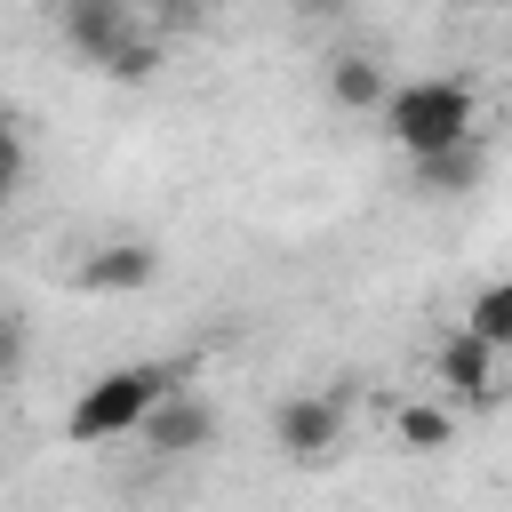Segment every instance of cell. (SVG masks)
I'll list each match as a JSON object with an SVG mask.
<instances>
[{
	"label": "cell",
	"instance_id": "cell-1",
	"mask_svg": "<svg viewBox=\"0 0 512 512\" xmlns=\"http://www.w3.org/2000/svg\"><path fill=\"white\" fill-rule=\"evenodd\" d=\"M176 384H192L184 360H120V368H104V376L80 384V400L64 408V440H72V448L128 440V432L144 424V408H152L160 392H176Z\"/></svg>",
	"mask_w": 512,
	"mask_h": 512
},
{
	"label": "cell",
	"instance_id": "cell-2",
	"mask_svg": "<svg viewBox=\"0 0 512 512\" xmlns=\"http://www.w3.org/2000/svg\"><path fill=\"white\" fill-rule=\"evenodd\" d=\"M376 120H384V136L408 160H424V152H448V144L480 136V96L456 72H424V80H392L384 104H376Z\"/></svg>",
	"mask_w": 512,
	"mask_h": 512
},
{
	"label": "cell",
	"instance_id": "cell-3",
	"mask_svg": "<svg viewBox=\"0 0 512 512\" xmlns=\"http://www.w3.org/2000/svg\"><path fill=\"white\" fill-rule=\"evenodd\" d=\"M272 448L288 464H328L344 448V400L336 392H288L272 408Z\"/></svg>",
	"mask_w": 512,
	"mask_h": 512
},
{
	"label": "cell",
	"instance_id": "cell-4",
	"mask_svg": "<svg viewBox=\"0 0 512 512\" xmlns=\"http://www.w3.org/2000/svg\"><path fill=\"white\" fill-rule=\"evenodd\" d=\"M128 440H144L152 456H200V448L216 440V408H208L192 384H176V392H160V400L144 408V424H136Z\"/></svg>",
	"mask_w": 512,
	"mask_h": 512
},
{
	"label": "cell",
	"instance_id": "cell-5",
	"mask_svg": "<svg viewBox=\"0 0 512 512\" xmlns=\"http://www.w3.org/2000/svg\"><path fill=\"white\" fill-rule=\"evenodd\" d=\"M440 384H448V400H464V408H496V400H504V352L480 344V336H464V328H448V344H440Z\"/></svg>",
	"mask_w": 512,
	"mask_h": 512
},
{
	"label": "cell",
	"instance_id": "cell-6",
	"mask_svg": "<svg viewBox=\"0 0 512 512\" xmlns=\"http://www.w3.org/2000/svg\"><path fill=\"white\" fill-rule=\"evenodd\" d=\"M56 32H64V48H80L88 64H104L112 40L136 32V0H56Z\"/></svg>",
	"mask_w": 512,
	"mask_h": 512
},
{
	"label": "cell",
	"instance_id": "cell-7",
	"mask_svg": "<svg viewBox=\"0 0 512 512\" xmlns=\"http://www.w3.org/2000/svg\"><path fill=\"white\" fill-rule=\"evenodd\" d=\"M152 280H160V256H152L144 240H104V248L80 256V288H88V296H136V288H152Z\"/></svg>",
	"mask_w": 512,
	"mask_h": 512
},
{
	"label": "cell",
	"instance_id": "cell-8",
	"mask_svg": "<svg viewBox=\"0 0 512 512\" xmlns=\"http://www.w3.org/2000/svg\"><path fill=\"white\" fill-rule=\"evenodd\" d=\"M392 440L408 456H440V448H456V408L448 400H400L392 408Z\"/></svg>",
	"mask_w": 512,
	"mask_h": 512
},
{
	"label": "cell",
	"instance_id": "cell-9",
	"mask_svg": "<svg viewBox=\"0 0 512 512\" xmlns=\"http://www.w3.org/2000/svg\"><path fill=\"white\" fill-rule=\"evenodd\" d=\"M480 176H488V152H480V136H464V144H448V152H424L416 160V184L424 192H480Z\"/></svg>",
	"mask_w": 512,
	"mask_h": 512
},
{
	"label": "cell",
	"instance_id": "cell-10",
	"mask_svg": "<svg viewBox=\"0 0 512 512\" xmlns=\"http://www.w3.org/2000/svg\"><path fill=\"white\" fill-rule=\"evenodd\" d=\"M384 88H392V72H384L376 56H360V48L328 64V96H336V112H376Z\"/></svg>",
	"mask_w": 512,
	"mask_h": 512
},
{
	"label": "cell",
	"instance_id": "cell-11",
	"mask_svg": "<svg viewBox=\"0 0 512 512\" xmlns=\"http://www.w3.org/2000/svg\"><path fill=\"white\" fill-rule=\"evenodd\" d=\"M464 336H480V344L512 352V288H504V280H488V288L464 304Z\"/></svg>",
	"mask_w": 512,
	"mask_h": 512
},
{
	"label": "cell",
	"instance_id": "cell-12",
	"mask_svg": "<svg viewBox=\"0 0 512 512\" xmlns=\"http://www.w3.org/2000/svg\"><path fill=\"white\" fill-rule=\"evenodd\" d=\"M104 72H112V80H152V72H160V40H152V32H128V40H112Z\"/></svg>",
	"mask_w": 512,
	"mask_h": 512
},
{
	"label": "cell",
	"instance_id": "cell-13",
	"mask_svg": "<svg viewBox=\"0 0 512 512\" xmlns=\"http://www.w3.org/2000/svg\"><path fill=\"white\" fill-rule=\"evenodd\" d=\"M0 184H8V192L24 184V128H16L8 112H0Z\"/></svg>",
	"mask_w": 512,
	"mask_h": 512
},
{
	"label": "cell",
	"instance_id": "cell-14",
	"mask_svg": "<svg viewBox=\"0 0 512 512\" xmlns=\"http://www.w3.org/2000/svg\"><path fill=\"white\" fill-rule=\"evenodd\" d=\"M16 368H24V320H16V312H0V384H8Z\"/></svg>",
	"mask_w": 512,
	"mask_h": 512
},
{
	"label": "cell",
	"instance_id": "cell-15",
	"mask_svg": "<svg viewBox=\"0 0 512 512\" xmlns=\"http://www.w3.org/2000/svg\"><path fill=\"white\" fill-rule=\"evenodd\" d=\"M296 8H304V16H336L344 0H296Z\"/></svg>",
	"mask_w": 512,
	"mask_h": 512
},
{
	"label": "cell",
	"instance_id": "cell-16",
	"mask_svg": "<svg viewBox=\"0 0 512 512\" xmlns=\"http://www.w3.org/2000/svg\"><path fill=\"white\" fill-rule=\"evenodd\" d=\"M0 216H8V184H0Z\"/></svg>",
	"mask_w": 512,
	"mask_h": 512
},
{
	"label": "cell",
	"instance_id": "cell-17",
	"mask_svg": "<svg viewBox=\"0 0 512 512\" xmlns=\"http://www.w3.org/2000/svg\"><path fill=\"white\" fill-rule=\"evenodd\" d=\"M480 8H504V0H480Z\"/></svg>",
	"mask_w": 512,
	"mask_h": 512
}]
</instances>
